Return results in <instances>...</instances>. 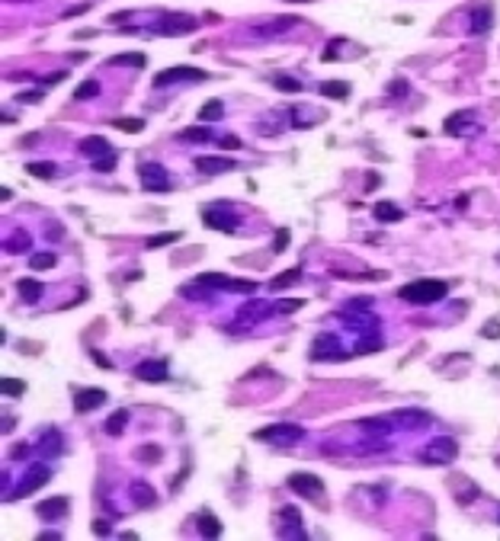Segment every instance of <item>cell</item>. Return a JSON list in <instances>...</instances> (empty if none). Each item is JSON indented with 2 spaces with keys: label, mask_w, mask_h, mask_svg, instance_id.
Instances as JSON below:
<instances>
[{
  "label": "cell",
  "mask_w": 500,
  "mask_h": 541,
  "mask_svg": "<svg viewBox=\"0 0 500 541\" xmlns=\"http://www.w3.org/2000/svg\"><path fill=\"white\" fill-rule=\"evenodd\" d=\"M398 295L404 298V301H414V304H433V301H440V298L449 295V282L417 279V282H407Z\"/></svg>",
  "instance_id": "cell-1"
},
{
  "label": "cell",
  "mask_w": 500,
  "mask_h": 541,
  "mask_svg": "<svg viewBox=\"0 0 500 541\" xmlns=\"http://www.w3.org/2000/svg\"><path fill=\"white\" fill-rule=\"evenodd\" d=\"M456 455H459V442L452 436H436L430 445H423L421 458L427 464H449V462H456Z\"/></svg>",
  "instance_id": "cell-2"
},
{
  "label": "cell",
  "mask_w": 500,
  "mask_h": 541,
  "mask_svg": "<svg viewBox=\"0 0 500 541\" xmlns=\"http://www.w3.org/2000/svg\"><path fill=\"white\" fill-rule=\"evenodd\" d=\"M49 477H51V471H49V464H42V462H36L30 471H26V477H20V483H16V490L10 493V500H23V497H32V493L42 487V483H49Z\"/></svg>",
  "instance_id": "cell-3"
},
{
  "label": "cell",
  "mask_w": 500,
  "mask_h": 541,
  "mask_svg": "<svg viewBox=\"0 0 500 541\" xmlns=\"http://www.w3.org/2000/svg\"><path fill=\"white\" fill-rule=\"evenodd\" d=\"M203 221L209 224V228H215V231L234 234V231H238V224H241V218L234 215V211H228L225 202H218V205H209V209H203Z\"/></svg>",
  "instance_id": "cell-4"
},
{
  "label": "cell",
  "mask_w": 500,
  "mask_h": 541,
  "mask_svg": "<svg viewBox=\"0 0 500 541\" xmlns=\"http://www.w3.org/2000/svg\"><path fill=\"white\" fill-rule=\"evenodd\" d=\"M305 436L302 426L295 423H279V426H267V429H260V433L254 436V439L260 442H276V445H295L298 439Z\"/></svg>",
  "instance_id": "cell-5"
},
{
  "label": "cell",
  "mask_w": 500,
  "mask_h": 541,
  "mask_svg": "<svg viewBox=\"0 0 500 541\" xmlns=\"http://www.w3.org/2000/svg\"><path fill=\"white\" fill-rule=\"evenodd\" d=\"M292 487V490L298 493V497L305 500H321L324 497V481L314 474H305V471H295V474H289V481H286Z\"/></svg>",
  "instance_id": "cell-6"
},
{
  "label": "cell",
  "mask_w": 500,
  "mask_h": 541,
  "mask_svg": "<svg viewBox=\"0 0 500 541\" xmlns=\"http://www.w3.org/2000/svg\"><path fill=\"white\" fill-rule=\"evenodd\" d=\"M199 285H215V289H228V292H254L257 282H247V279H228V275H218V273H205L199 275Z\"/></svg>",
  "instance_id": "cell-7"
},
{
  "label": "cell",
  "mask_w": 500,
  "mask_h": 541,
  "mask_svg": "<svg viewBox=\"0 0 500 541\" xmlns=\"http://www.w3.org/2000/svg\"><path fill=\"white\" fill-rule=\"evenodd\" d=\"M138 176H141V183H145V189H158V193H167L170 189V176H167V170L160 164H141L138 167Z\"/></svg>",
  "instance_id": "cell-8"
},
{
  "label": "cell",
  "mask_w": 500,
  "mask_h": 541,
  "mask_svg": "<svg viewBox=\"0 0 500 541\" xmlns=\"http://www.w3.org/2000/svg\"><path fill=\"white\" fill-rule=\"evenodd\" d=\"M174 80H209V74L199 71V67H167V71H160L154 77V87H167Z\"/></svg>",
  "instance_id": "cell-9"
},
{
  "label": "cell",
  "mask_w": 500,
  "mask_h": 541,
  "mask_svg": "<svg viewBox=\"0 0 500 541\" xmlns=\"http://www.w3.org/2000/svg\"><path fill=\"white\" fill-rule=\"evenodd\" d=\"M103 400H106V391H100V388H80L77 394H74V410L90 413V410H96Z\"/></svg>",
  "instance_id": "cell-10"
},
{
  "label": "cell",
  "mask_w": 500,
  "mask_h": 541,
  "mask_svg": "<svg viewBox=\"0 0 500 541\" xmlns=\"http://www.w3.org/2000/svg\"><path fill=\"white\" fill-rule=\"evenodd\" d=\"M167 375H170V368H167L164 359H151L135 365V378H141V382H167Z\"/></svg>",
  "instance_id": "cell-11"
},
{
  "label": "cell",
  "mask_w": 500,
  "mask_h": 541,
  "mask_svg": "<svg viewBox=\"0 0 500 541\" xmlns=\"http://www.w3.org/2000/svg\"><path fill=\"white\" fill-rule=\"evenodd\" d=\"M279 522H283V528H279V535H286V538H302V516H298V509H292V506H283L279 509Z\"/></svg>",
  "instance_id": "cell-12"
},
{
  "label": "cell",
  "mask_w": 500,
  "mask_h": 541,
  "mask_svg": "<svg viewBox=\"0 0 500 541\" xmlns=\"http://www.w3.org/2000/svg\"><path fill=\"white\" fill-rule=\"evenodd\" d=\"M196 30V20L193 16H164V26H160V32L164 36H186V32Z\"/></svg>",
  "instance_id": "cell-13"
},
{
  "label": "cell",
  "mask_w": 500,
  "mask_h": 541,
  "mask_svg": "<svg viewBox=\"0 0 500 541\" xmlns=\"http://www.w3.org/2000/svg\"><path fill=\"white\" fill-rule=\"evenodd\" d=\"M234 160L231 157H196V170L205 176H215V174H225V170H231Z\"/></svg>",
  "instance_id": "cell-14"
},
{
  "label": "cell",
  "mask_w": 500,
  "mask_h": 541,
  "mask_svg": "<svg viewBox=\"0 0 500 541\" xmlns=\"http://www.w3.org/2000/svg\"><path fill=\"white\" fill-rule=\"evenodd\" d=\"M129 497H132V503L141 506V509H145V506H154V503H158V493H154L145 481H135V483H132V487H129Z\"/></svg>",
  "instance_id": "cell-15"
},
{
  "label": "cell",
  "mask_w": 500,
  "mask_h": 541,
  "mask_svg": "<svg viewBox=\"0 0 500 541\" xmlns=\"http://www.w3.org/2000/svg\"><path fill=\"white\" fill-rule=\"evenodd\" d=\"M36 512L42 516V519H61V516L68 512V497H51V500H45V503L36 506Z\"/></svg>",
  "instance_id": "cell-16"
},
{
  "label": "cell",
  "mask_w": 500,
  "mask_h": 541,
  "mask_svg": "<svg viewBox=\"0 0 500 541\" xmlns=\"http://www.w3.org/2000/svg\"><path fill=\"white\" fill-rule=\"evenodd\" d=\"M395 423H401V426H427L430 413L427 410H398L395 413Z\"/></svg>",
  "instance_id": "cell-17"
},
{
  "label": "cell",
  "mask_w": 500,
  "mask_h": 541,
  "mask_svg": "<svg viewBox=\"0 0 500 541\" xmlns=\"http://www.w3.org/2000/svg\"><path fill=\"white\" fill-rule=\"evenodd\" d=\"M199 532H203V538H222V522L215 519V516H212V512H203V516H199Z\"/></svg>",
  "instance_id": "cell-18"
},
{
  "label": "cell",
  "mask_w": 500,
  "mask_h": 541,
  "mask_svg": "<svg viewBox=\"0 0 500 541\" xmlns=\"http://www.w3.org/2000/svg\"><path fill=\"white\" fill-rule=\"evenodd\" d=\"M372 215H376L378 221H401V218H404V209H398L395 202H378L376 209H372Z\"/></svg>",
  "instance_id": "cell-19"
},
{
  "label": "cell",
  "mask_w": 500,
  "mask_h": 541,
  "mask_svg": "<svg viewBox=\"0 0 500 541\" xmlns=\"http://www.w3.org/2000/svg\"><path fill=\"white\" fill-rule=\"evenodd\" d=\"M77 151H80V154H87V157H96L100 151H109V145H106V138L90 135V138H84V141L77 145Z\"/></svg>",
  "instance_id": "cell-20"
},
{
  "label": "cell",
  "mask_w": 500,
  "mask_h": 541,
  "mask_svg": "<svg viewBox=\"0 0 500 541\" xmlns=\"http://www.w3.org/2000/svg\"><path fill=\"white\" fill-rule=\"evenodd\" d=\"M20 298H23V301H30V304H36L39 298H42V282L23 279V282H20Z\"/></svg>",
  "instance_id": "cell-21"
},
{
  "label": "cell",
  "mask_w": 500,
  "mask_h": 541,
  "mask_svg": "<svg viewBox=\"0 0 500 541\" xmlns=\"http://www.w3.org/2000/svg\"><path fill=\"white\" fill-rule=\"evenodd\" d=\"M321 93L331 96V100H347L350 84H343V80H327V84H321Z\"/></svg>",
  "instance_id": "cell-22"
},
{
  "label": "cell",
  "mask_w": 500,
  "mask_h": 541,
  "mask_svg": "<svg viewBox=\"0 0 500 541\" xmlns=\"http://www.w3.org/2000/svg\"><path fill=\"white\" fill-rule=\"evenodd\" d=\"M225 116V106H222V100H209L203 109H199V119L203 122H215V119Z\"/></svg>",
  "instance_id": "cell-23"
},
{
  "label": "cell",
  "mask_w": 500,
  "mask_h": 541,
  "mask_svg": "<svg viewBox=\"0 0 500 541\" xmlns=\"http://www.w3.org/2000/svg\"><path fill=\"white\" fill-rule=\"evenodd\" d=\"M302 279V269H289V273H279L269 285H273V292H283V289H289V285H295V282Z\"/></svg>",
  "instance_id": "cell-24"
},
{
  "label": "cell",
  "mask_w": 500,
  "mask_h": 541,
  "mask_svg": "<svg viewBox=\"0 0 500 541\" xmlns=\"http://www.w3.org/2000/svg\"><path fill=\"white\" fill-rule=\"evenodd\" d=\"M125 423H129V413L125 410H116L113 417L106 419V436H119L125 429Z\"/></svg>",
  "instance_id": "cell-25"
},
{
  "label": "cell",
  "mask_w": 500,
  "mask_h": 541,
  "mask_svg": "<svg viewBox=\"0 0 500 541\" xmlns=\"http://www.w3.org/2000/svg\"><path fill=\"white\" fill-rule=\"evenodd\" d=\"M273 87L283 90V93H298V90H302V80L289 77V74H279V77H273Z\"/></svg>",
  "instance_id": "cell-26"
},
{
  "label": "cell",
  "mask_w": 500,
  "mask_h": 541,
  "mask_svg": "<svg viewBox=\"0 0 500 541\" xmlns=\"http://www.w3.org/2000/svg\"><path fill=\"white\" fill-rule=\"evenodd\" d=\"M26 170H30L32 176H42V180H51V176H55V164H45V160H32V164H26Z\"/></svg>",
  "instance_id": "cell-27"
},
{
  "label": "cell",
  "mask_w": 500,
  "mask_h": 541,
  "mask_svg": "<svg viewBox=\"0 0 500 541\" xmlns=\"http://www.w3.org/2000/svg\"><path fill=\"white\" fill-rule=\"evenodd\" d=\"M100 93V80H87V84H80L77 90H74V100H90V96Z\"/></svg>",
  "instance_id": "cell-28"
},
{
  "label": "cell",
  "mask_w": 500,
  "mask_h": 541,
  "mask_svg": "<svg viewBox=\"0 0 500 541\" xmlns=\"http://www.w3.org/2000/svg\"><path fill=\"white\" fill-rule=\"evenodd\" d=\"M4 394H10V397L26 394V382H20V378H4Z\"/></svg>",
  "instance_id": "cell-29"
},
{
  "label": "cell",
  "mask_w": 500,
  "mask_h": 541,
  "mask_svg": "<svg viewBox=\"0 0 500 541\" xmlns=\"http://www.w3.org/2000/svg\"><path fill=\"white\" fill-rule=\"evenodd\" d=\"M30 266L32 269H51L55 266V253H36V256L30 260Z\"/></svg>",
  "instance_id": "cell-30"
},
{
  "label": "cell",
  "mask_w": 500,
  "mask_h": 541,
  "mask_svg": "<svg viewBox=\"0 0 500 541\" xmlns=\"http://www.w3.org/2000/svg\"><path fill=\"white\" fill-rule=\"evenodd\" d=\"M109 65H132V67H141L145 65V55H116V58L109 61Z\"/></svg>",
  "instance_id": "cell-31"
},
{
  "label": "cell",
  "mask_w": 500,
  "mask_h": 541,
  "mask_svg": "<svg viewBox=\"0 0 500 541\" xmlns=\"http://www.w3.org/2000/svg\"><path fill=\"white\" fill-rule=\"evenodd\" d=\"M116 129L129 131V135H138V131L145 129V122H141V119H119V122H116Z\"/></svg>",
  "instance_id": "cell-32"
},
{
  "label": "cell",
  "mask_w": 500,
  "mask_h": 541,
  "mask_svg": "<svg viewBox=\"0 0 500 541\" xmlns=\"http://www.w3.org/2000/svg\"><path fill=\"white\" fill-rule=\"evenodd\" d=\"M183 141H212L209 129H186L183 131Z\"/></svg>",
  "instance_id": "cell-33"
},
{
  "label": "cell",
  "mask_w": 500,
  "mask_h": 541,
  "mask_svg": "<svg viewBox=\"0 0 500 541\" xmlns=\"http://www.w3.org/2000/svg\"><path fill=\"white\" fill-rule=\"evenodd\" d=\"M174 240H180V231L158 234V237H148V247H164V244H174Z\"/></svg>",
  "instance_id": "cell-34"
},
{
  "label": "cell",
  "mask_w": 500,
  "mask_h": 541,
  "mask_svg": "<svg viewBox=\"0 0 500 541\" xmlns=\"http://www.w3.org/2000/svg\"><path fill=\"white\" fill-rule=\"evenodd\" d=\"M138 458H148L145 464H154L160 458V448L158 445H141V448H138Z\"/></svg>",
  "instance_id": "cell-35"
},
{
  "label": "cell",
  "mask_w": 500,
  "mask_h": 541,
  "mask_svg": "<svg viewBox=\"0 0 500 541\" xmlns=\"http://www.w3.org/2000/svg\"><path fill=\"white\" fill-rule=\"evenodd\" d=\"M305 308V301H279L276 304V311H283V314H292V311Z\"/></svg>",
  "instance_id": "cell-36"
},
{
  "label": "cell",
  "mask_w": 500,
  "mask_h": 541,
  "mask_svg": "<svg viewBox=\"0 0 500 541\" xmlns=\"http://www.w3.org/2000/svg\"><path fill=\"white\" fill-rule=\"evenodd\" d=\"M481 333H485V337H491V339H497L500 337V320H487Z\"/></svg>",
  "instance_id": "cell-37"
},
{
  "label": "cell",
  "mask_w": 500,
  "mask_h": 541,
  "mask_svg": "<svg viewBox=\"0 0 500 541\" xmlns=\"http://www.w3.org/2000/svg\"><path fill=\"white\" fill-rule=\"evenodd\" d=\"M286 247H289V231H279L273 240V250H286Z\"/></svg>",
  "instance_id": "cell-38"
},
{
  "label": "cell",
  "mask_w": 500,
  "mask_h": 541,
  "mask_svg": "<svg viewBox=\"0 0 500 541\" xmlns=\"http://www.w3.org/2000/svg\"><path fill=\"white\" fill-rule=\"evenodd\" d=\"M26 247H30V237H26V234H20L16 240H10V244H7V250H26Z\"/></svg>",
  "instance_id": "cell-39"
},
{
  "label": "cell",
  "mask_w": 500,
  "mask_h": 541,
  "mask_svg": "<svg viewBox=\"0 0 500 541\" xmlns=\"http://www.w3.org/2000/svg\"><path fill=\"white\" fill-rule=\"evenodd\" d=\"M65 77H68V74H65V71H58V74H49V77H45L42 84H45V87H55V84H61Z\"/></svg>",
  "instance_id": "cell-40"
},
{
  "label": "cell",
  "mask_w": 500,
  "mask_h": 541,
  "mask_svg": "<svg viewBox=\"0 0 500 541\" xmlns=\"http://www.w3.org/2000/svg\"><path fill=\"white\" fill-rule=\"evenodd\" d=\"M90 528H94L96 535H109V522H106V519H96V522H94V526H90Z\"/></svg>",
  "instance_id": "cell-41"
},
{
  "label": "cell",
  "mask_w": 500,
  "mask_h": 541,
  "mask_svg": "<svg viewBox=\"0 0 500 541\" xmlns=\"http://www.w3.org/2000/svg\"><path fill=\"white\" fill-rule=\"evenodd\" d=\"M113 164H116V157H106V160H96V170H113Z\"/></svg>",
  "instance_id": "cell-42"
},
{
  "label": "cell",
  "mask_w": 500,
  "mask_h": 541,
  "mask_svg": "<svg viewBox=\"0 0 500 541\" xmlns=\"http://www.w3.org/2000/svg\"><path fill=\"white\" fill-rule=\"evenodd\" d=\"M94 362H96V365H103V368H109V359H106V356H100V353H94Z\"/></svg>",
  "instance_id": "cell-43"
},
{
  "label": "cell",
  "mask_w": 500,
  "mask_h": 541,
  "mask_svg": "<svg viewBox=\"0 0 500 541\" xmlns=\"http://www.w3.org/2000/svg\"><path fill=\"white\" fill-rule=\"evenodd\" d=\"M222 145H225V148H238V145H241V141H238V138H234V135H228V138H225V141H222Z\"/></svg>",
  "instance_id": "cell-44"
}]
</instances>
